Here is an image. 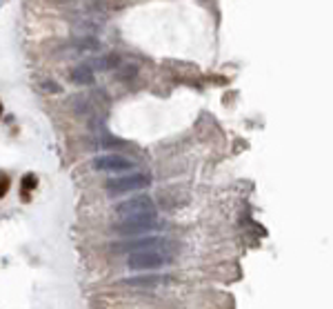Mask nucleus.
Returning <instances> with one entry per match:
<instances>
[{
    "instance_id": "f257e3e1",
    "label": "nucleus",
    "mask_w": 333,
    "mask_h": 309,
    "mask_svg": "<svg viewBox=\"0 0 333 309\" xmlns=\"http://www.w3.org/2000/svg\"><path fill=\"white\" fill-rule=\"evenodd\" d=\"M116 234L125 236H144V234H154L160 229L158 222V214H147V216H131V218H123V222H116L111 227Z\"/></svg>"
},
{
    "instance_id": "f03ea898",
    "label": "nucleus",
    "mask_w": 333,
    "mask_h": 309,
    "mask_svg": "<svg viewBox=\"0 0 333 309\" xmlns=\"http://www.w3.org/2000/svg\"><path fill=\"white\" fill-rule=\"evenodd\" d=\"M169 263V258L165 256V249H136L129 251L127 258V267L133 271H154L160 269Z\"/></svg>"
},
{
    "instance_id": "7ed1b4c3",
    "label": "nucleus",
    "mask_w": 333,
    "mask_h": 309,
    "mask_svg": "<svg viewBox=\"0 0 333 309\" xmlns=\"http://www.w3.org/2000/svg\"><path fill=\"white\" fill-rule=\"evenodd\" d=\"M151 178L144 174H131V176H123V178H111L107 183V191L111 196H120V193H129V191H138L149 187Z\"/></svg>"
},
{
    "instance_id": "20e7f679",
    "label": "nucleus",
    "mask_w": 333,
    "mask_h": 309,
    "mask_svg": "<svg viewBox=\"0 0 333 309\" xmlns=\"http://www.w3.org/2000/svg\"><path fill=\"white\" fill-rule=\"evenodd\" d=\"M116 211H118V216H120V218L158 214V209H156V203L151 201L149 196H136V198H129V201L120 203L118 207H116Z\"/></svg>"
},
{
    "instance_id": "39448f33",
    "label": "nucleus",
    "mask_w": 333,
    "mask_h": 309,
    "mask_svg": "<svg viewBox=\"0 0 333 309\" xmlns=\"http://www.w3.org/2000/svg\"><path fill=\"white\" fill-rule=\"evenodd\" d=\"M92 167L96 172H111V174H123V172H131L136 167V162L125 158V156H118V154H107V156H98L94 158Z\"/></svg>"
},
{
    "instance_id": "423d86ee",
    "label": "nucleus",
    "mask_w": 333,
    "mask_h": 309,
    "mask_svg": "<svg viewBox=\"0 0 333 309\" xmlns=\"http://www.w3.org/2000/svg\"><path fill=\"white\" fill-rule=\"evenodd\" d=\"M113 249L118 251H136V249H173V242H169L167 238H160V236H138V240L131 242H123V245H116Z\"/></svg>"
},
{
    "instance_id": "0eeeda50",
    "label": "nucleus",
    "mask_w": 333,
    "mask_h": 309,
    "mask_svg": "<svg viewBox=\"0 0 333 309\" xmlns=\"http://www.w3.org/2000/svg\"><path fill=\"white\" fill-rule=\"evenodd\" d=\"M169 276H136V278H127L125 285L127 287H142V289H154L158 285H167Z\"/></svg>"
},
{
    "instance_id": "6e6552de",
    "label": "nucleus",
    "mask_w": 333,
    "mask_h": 309,
    "mask_svg": "<svg viewBox=\"0 0 333 309\" xmlns=\"http://www.w3.org/2000/svg\"><path fill=\"white\" fill-rule=\"evenodd\" d=\"M71 80L76 85H82V87L94 85V69L89 67V65H80V67H76L71 71Z\"/></svg>"
},
{
    "instance_id": "1a4fd4ad",
    "label": "nucleus",
    "mask_w": 333,
    "mask_h": 309,
    "mask_svg": "<svg viewBox=\"0 0 333 309\" xmlns=\"http://www.w3.org/2000/svg\"><path fill=\"white\" fill-rule=\"evenodd\" d=\"M118 63H120V60H118L116 56H105V58H94V60H89L87 65L96 71V69H111V67H116Z\"/></svg>"
},
{
    "instance_id": "9d476101",
    "label": "nucleus",
    "mask_w": 333,
    "mask_h": 309,
    "mask_svg": "<svg viewBox=\"0 0 333 309\" xmlns=\"http://www.w3.org/2000/svg\"><path fill=\"white\" fill-rule=\"evenodd\" d=\"M74 49L76 51H98L100 49V42L94 40V38H80V40H74Z\"/></svg>"
},
{
    "instance_id": "9b49d317",
    "label": "nucleus",
    "mask_w": 333,
    "mask_h": 309,
    "mask_svg": "<svg viewBox=\"0 0 333 309\" xmlns=\"http://www.w3.org/2000/svg\"><path fill=\"white\" fill-rule=\"evenodd\" d=\"M36 187H38V178H36L34 174L22 176V180H20V193L25 196V201H29V191H34Z\"/></svg>"
},
{
    "instance_id": "f8f14e48",
    "label": "nucleus",
    "mask_w": 333,
    "mask_h": 309,
    "mask_svg": "<svg viewBox=\"0 0 333 309\" xmlns=\"http://www.w3.org/2000/svg\"><path fill=\"white\" fill-rule=\"evenodd\" d=\"M9 187H11V183H9V176L5 174V172H0V198H5L9 193Z\"/></svg>"
},
{
    "instance_id": "ddd939ff",
    "label": "nucleus",
    "mask_w": 333,
    "mask_h": 309,
    "mask_svg": "<svg viewBox=\"0 0 333 309\" xmlns=\"http://www.w3.org/2000/svg\"><path fill=\"white\" fill-rule=\"evenodd\" d=\"M42 87H45V89H49V92H60V85H51V82H45V85H42Z\"/></svg>"
},
{
    "instance_id": "4468645a",
    "label": "nucleus",
    "mask_w": 333,
    "mask_h": 309,
    "mask_svg": "<svg viewBox=\"0 0 333 309\" xmlns=\"http://www.w3.org/2000/svg\"><path fill=\"white\" fill-rule=\"evenodd\" d=\"M133 74H136V67H129V69H125V71H123V78H131Z\"/></svg>"
},
{
    "instance_id": "2eb2a0df",
    "label": "nucleus",
    "mask_w": 333,
    "mask_h": 309,
    "mask_svg": "<svg viewBox=\"0 0 333 309\" xmlns=\"http://www.w3.org/2000/svg\"><path fill=\"white\" fill-rule=\"evenodd\" d=\"M0 116H3V102H0Z\"/></svg>"
}]
</instances>
